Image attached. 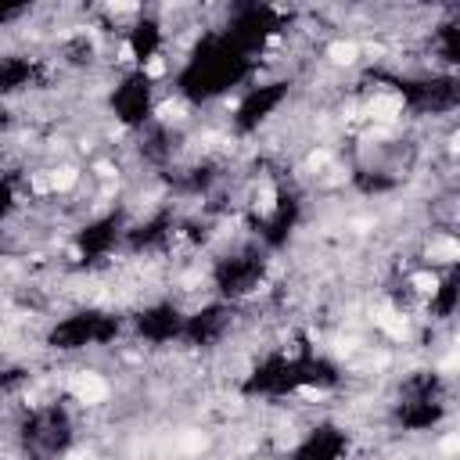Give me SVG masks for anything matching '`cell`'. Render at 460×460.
Masks as SVG:
<instances>
[{
	"label": "cell",
	"instance_id": "obj_1",
	"mask_svg": "<svg viewBox=\"0 0 460 460\" xmlns=\"http://www.w3.org/2000/svg\"><path fill=\"white\" fill-rule=\"evenodd\" d=\"M68 395H72L75 402H83V406H101V402H108L111 385H108L104 374H97V370H75V374L68 377Z\"/></svg>",
	"mask_w": 460,
	"mask_h": 460
},
{
	"label": "cell",
	"instance_id": "obj_2",
	"mask_svg": "<svg viewBox=\"0 0 460 460\" xmlns=\"http://www.w3.org/2000/svg\"><path fill=\"white\" fill-rule=\"evenodd\" d=\"M424 259L435 262V266H453V262L460 259L456 237H453L449 230H435V234L428 237V244H424Z\"/></svg>",
	"mask_w": 460,
	"mask_h": 460
}]
</instances>
